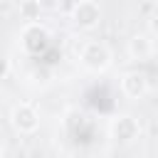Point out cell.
<instances>
[{
	"label": "cell",
	"mask_w": 158,
	"mask_h": 158,
	"mask_svg": "<svg viewBox=\"0 0 158 158\" xmlns=\"http://www.w3.org/2000/svg\"><path fill=\"white\" fill-rule=\"evenodd\" d=\"M10 69H12V62H10V57L0 49V79H7V77H10Z\"/></svg>",
	"instance_id": "obj_9"
},
{
	"label": "cell",
	"mask_w": 158,
	"mask_h": 158,
	"mask_svg": "<svg viewBox=\"0 0 158 158\" xmlns=\"http://www.w3.org/2000/svg\"><path fill=\"white\" fill-rule=\"evenodd\" d=\"M153 52H156V44H153V40H151V35H146V32H136V35H131L128 42H126V54H128L133 62H146Z\"/></svg>",
	"instance_id": "obj_7"
},
{
	"label": "cell",
	"mask_w": 158,
	"mask_h": 158,
	"mask_svg": "<svg viewBox=\"0 0 158 158\" xmlns=\"http://www.w3.org/2000/svg\"><path fill=\"white\" fill-rule=\"evenodd\" d=\"M153 10H156V12H158V0H153Z\"/></svg>",
	"instance_id": "obj_12"
},
{
	"label": "cell",
	"mask_w": 158,
	"mask_h": 158,
	"mask_svg": "<svg viewBox=\"0 0 158 158\" xmlns=\"http://www.w3.org/2000/svg\"><path fill=\"white\" fill-rule=\"evenodd\" d=\"M79 64L86 69V72H94V74H104L111 69L114 64V52L106 42L101 40H86L79 49Z\"/></svg>",
	"instance_id": "obj_1"
},
{
	"label": "cell",
	"mask_w": 158,
	"mask_h": 158,
	"mask_svg": "<svg viewBox=\"0 0 158 158\" xmlns=\"http://www.w3.org/2000/svg\"><path fill=\"white\" fill-rule=\"evenodd\" d=\"M109 136L118 146H131V143H136L141 138V123H138V118L133 114L121 111V114L111 116V121H109Z\"/></svg>",
	"instance_id": "obj_3"
},
{
	"label": "cell",
	"mask_w": 158,
	"mask_h": 158,
	"mask_svg": "<svg viewBox=\"0 0 158 158\" xmlns=\"http://www.w3.org/2000/svg\"><path fill=\"white\" fill-rule=\"evenodd\" d=\"M72 25L77 27V30H84V32H91V30H96L99 27V22H101V7H99V2H91V0H79V2H74V7H72Z\"/></svg>",
	"instance_id": "obj_5"
},
{
	"label": "cell",
	"mask_w": 158,
	"mask_h": 158,
	"mask_svg": "<svg viewBox=\"0 0 158 158\" xmlns=\"http://www.w3.org/2000/svg\"><path fill=\"white\" fill-rule=\"evenodd\" d=\"M148 32L158 37V12H156V10L148 15Z\"/></svg>",
	"instance_id": "obj_11"
},
{
	"label": "cell",
	"mask_w": 158,
	"mask_h": 158,
	"mask_svg": "<svg viewBox=\"0 0 158 158\" xmlns=\"http://www.w3.org/2000/svg\"><path fill=\"white\" fill-rule=\"evenodd\" d=\"M10 126H12L17 133H22V136L35 133V131L40 128V111H37V106H32V104H27V101L15 104V106L10 109Z\"/></svg>",
	"instance_id": "obj_4"
},
{
	"label": "cell",
	"mask_w": 158,
	"mask_h": 158,
	"mask_svg": "<svg viewBox=\"0 0 158 158\" xmlns=\"http://www.w3.org/2000/svg\"><path fill=\"white\" fill-rule=\"evenodd\" d=\"M91 2H101V0H91Z\"/></svg>",
	"instance_id": "obj_14"
},
{
	"label": "cell",
	"mask_w": 158,
	"mask_h": 158,
	"mask_svg": "<svg viewBox=\"0 0 158 158\" xmlns=\"http://www.w3.org/2000/svg\"><path fill=\"white\" fill-rule=\"evenodd\" d=\"M17 10H20V17L25 20V25H27V22H40L42 7H40L37 0H20V2H17Z\"/></svg>",
	"instance_id": "obj_8"
},
{
	"label": "cell",
	"mask_w": 158,
	"mask_h": 158,
	"mask_svg": "<svg viewBox=\"0 0 158 158\" xmlns=\"http://www.w3.org/2000/svg\"><path fill=\"white\" fill-rule=\"evenodd\" d=\"M49 42H52V35L42 22H27L20 30V47L30 57H40L42 52H47Z\"/></svg>",
	"instance_id": "obj_2"
},
{
	"label": "cell",
	"mask_w": 158,
	"mask_h": 158,
	"mask_svg": "<svg viewBox=\"0 0 158 158\" xmlns=\"http://www.w3.org/2000/svg\"><path fill=\"white\" fill-rule=\"evenodd\" d=\"M118 84H121V94H123L126 99H131V101H138V99H143V96L151 91L148 77H146L143 72H138V69H128V72H123Z\"/></svg>",
	"instance_id": "obj_6"
},
{
	"label": "cell",
	"mask_w": 158,
	"mask_h": 158,
	"mask_svg": "<svg viewBox=\"0 0 158 158\" xmlns=\"http://www.w3.org/2000/svg\"><path fill=\"white\" fill-rule=\"evenodd\" d=\"M2 153H5V148H2V143H0V158H2Z\"/></svg>",
	"instance_id": "obj_13"
},
{
	"label": "cell",
	"mask_w": 158,
	"mask_h": 158,
	"mask_svg": "<svg viewBox=\"0 0 158 158\" xmlns=\"http://www.w3.org/2000/svg\"><path fill=\"white\" fill-rule=\"evenodd\" d=\"M37 2H40L42 12H57L62 7V0H37Z\"/></svg>",
	"instance_id": "obj_10"
}]
</instances>
